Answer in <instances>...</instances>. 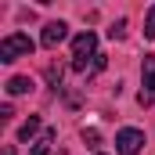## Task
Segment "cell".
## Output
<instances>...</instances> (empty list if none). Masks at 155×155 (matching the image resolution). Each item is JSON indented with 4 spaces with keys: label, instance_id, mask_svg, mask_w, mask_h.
Here are the masks:
<instances>
[{
    "label": "cell",
    "instance_id": "obj_1",
    "mask_svg": "<svg viewBox=\"0 0 155 155\" xmlns=\"http://www.w3.org/2000/svg\"><path fill=\"white\" fill-rule=\"evenodd\" d=\"M94 58H97V36L87 29V33H79L72 40V72H90V65H94Z\"/></svg>",
    "mask_w": 155,
    "mask_h": 155
},
{
    "label": "cell",
    "instance_id": "obj_2",
    "mask_svg": "<svg viewBox=\"0 0 155 155\" xmlns=\"http://www.w3.org/2000/svg\"><path fill=\"white\" fill-rule=\"evenodd\" d=\"M36 51V43L25 36V33H11V36L0 40V61L4 65H11V61H18V58H29Z\"/></svg>",
    "mask_w": 155,
    "mask_h": 155
},
{
    "label": "cell",
    "instance_id": "obj_3",
    "mask_svg": "<svg viewBox=\"0 0 155 155\" xmlns=\"http://www.w3.org/2000/svg\"><path fill=\"white\" fill-rule=\"evenodd\" d=\"M141 94H137V105L141 108H152L155 105V54H144L141 61Z\"/></svg>",
    "mask_w": 155,
    "mask_h": 155
},
{
    "label": "cell",
    "instance_id": "obj_4",
    "mask_svg": "<svg viewBox=\"0 0 155 155\" xmlns=\"http://www.w3.org/2000/svg\"><path fill=\"white\" fill-rule=\"evenodd\" d=\"M144 148V130L137 126H123L116 134V155H137Z\"/></svg>",
    "mask_w": 155,
    "mask_h": 155
},
{
    "label": "cell",
    "instance_id": "obj_5",
    "mask_svg": "<svg viewBox=\"0 0 155 155\" xmlns=\"http://www.w3.org/2000/svg\"><path fill=\"white\" fill-rule=\"evenodd\" d=\"M65 36H69V25H65V22H47V25H43L40 43H43V47H58Z\"/></svg>",
    "mask_w": 155,
    "mask_h": 155
},
{
    "label": "cell",
    "instance_id": "obj_6",
    "mask_svg": "<svg viewBox=\"0 0 155 155\" xmlns=\"http://www.w3.org/2000/svg\"><path fill=\"white\" fill-rule=\"evenodd\" d=\"M4 90H7L11 97H22V94L33 90V79H29V76H11L7 83H4Z\"/></svg>",
    "mask_w": 155,
    "mask_h": 155
},
{
    "label": "cell",
    "instance_id": "obj_7",
    "mask_svg": "<svg viewBox=\"0 0 155 155\" xmlns=\"http://www.w3.org/2000/svg\"><path fill=\"white\" fill-rule=\"evenodd\" d=\"M54 137H58V134H54V130L47 126V130L40 134L36 141H33V148H29V155H51V144H54Z\"/></svg>",
    "mask_w": 155,
    "mask_h": 155
},
{
    "label": "cell",
    "instance_id": "obj_8",
    "mask_svg": "<svg viewBox=\"0 0 155 155\" xmlns=\"http://www.w3.org/2000/svg\"><path fill=\"white\" fill-rule=\"evenodd\" d=\"M36 134H43V130H40V116H29L22 123V130H18V141H29V144H33Z\"/></svg>",
    "mask_w": 155,
    "mask_h": 155
},
{
    "label": "cell",
    "instance_id": "obj_9",
    "mask_svg": "<svg viewBox=\"0 0 155 155\" xmlns=\"http://www.w3.org/2000/svg\"><path fill=\"white\" fill-rule=\"evenodd\" d=\"M144 40H155V4L148 7V15H144Z\"/></svg>",
    "mask_w": 155,
    "mask_h": 155
},
{
    "label": "cell",
    "instance_id": "obj_10",
    "mask_svg": "<svg viewBox=\"0 0 155 155\" xmlns=\"http://www.w3.org/2000/svg\"><path fill=\"white\" fill-rule=\"evenodd\" d=\"M43 79H47V83H51V87L58 90V83H61V69H58V65H47V72H43Z\"/></svg>",
    "mask_w": 155,
    "mask_h": 155
},
{
    "label": "cell",
    "instance_id": "obj_11",
    "mask_svg": "<svg viewBox=\"0 0 155 155\" xmlns=\"http://www.w3.org/2000/svg\"><path fill=\"white\" fill-rule=\"evenodd\" d=\"M108 36H112V40H123V36H126V18H119V22H112Z\"/></svg>",
    "mask_w": 155,
    "mask_h": 155
},
{
    "label": "cell",
    "instance_id": "obj_12",
    "mask_svg": "<svg viewBox=\"0 0 155 155\" xmlns=\"http://www.w3.org/2000/svg\"><path fill=\"white\" fill-rule=\"evenodd\" d=\"M83 141H87L90 148H97V144H101V134H97V130H83Z\"/></svg>",
    "mask_w": 155,
    "mask_h": 155
},
{
    "label": "cell",
    "instance_id": "obj_13",
    "mask_svg": "<svg viewBox=\"0 0 155 155\" xmlns=\"http://www.w3.org/2000/svg\"><path fill=\"white\" fill-rule=\"evenodd\" d=\"M101 69H105V54H97V58H94V65H90V72H87V79H90V76H97Z\"/></svg>",
    "mask_w": 155,
    "mask_h": 155
},
{
    "label": "cell",
    "instance_id": "obj_14",
    "mask_svg": "<svg viewBox=\"0 0 155 155\" xmlns=\"http://www.w3.org/2000/svg\"><path fill=\"white\" fill-rule=\"evenodd\" d=\"M4 155H18V152H15V148H4Z\"/></svg>",
    "mask_w": 155,
    "mask_h": 155
}]
</instances>
